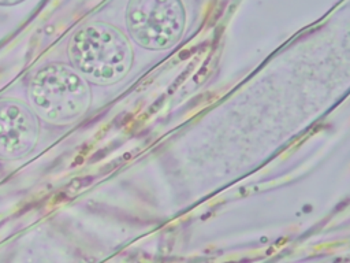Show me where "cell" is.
<instances>
[{
    "mask_svg": "<svg viewBox=\"0 0 350 263\" xmlns=\"http://www.w3.org/2000/svg\"><path fill=\"white\" fill-rule=\"evenodd\" d=\"M23 0H0V5H15L22 3Z\"/></svg>",
    "mask_w": 350,
    "mask_h": 263,
    "instance_id": "5",
    "label": "cell"
},
{
    "mask_svg": "<svg viewBox=\"0 0 350 263\" xmlns=\"http://www.w3.org/2000/svg\"><path fill=\"white\" fill-rule=\"evenodd\" d=\"M126 25L139 45L164 49L179 40L185 25V11L180 0H130Z\"/></svg>",
    "mask_w": 350,
    "mask_h": 263,
    "instance_id": "3",
    "label": "cell"
},
{
    "mask_svg": "<svg viewBox=\"0 0 350 263\" xmlns=\"http://www.w3.org/2000/svg\"><path fill=\"white\" fill-rule=\"evenodd\" d=\"M68 59L88 81L100 85L122 79L133 63V51L123 33L104 22L82 25L68 41Z\"/></svg>",
    "mask_w": 350,
    "mask_h": 263,
    "instance_id": "1",
    "label": "cell"
},
{
    "mask_svg": "<svg viewBox=\"0 0 350 263\" xmlns=\"http://www.w3.org/2000/svg\"><path fill=\"white\" fill-rule=\"evenodd\" d=\"M40 134L38 116L31 107L16 99L0 100V158L21 159L36 145Z\"/></svg>",
    "mask_w": 350,
    "mask_h": 263,
    "instance_id": "4",
    "label": "cell"
},
{
    "mask_svg": "<svg viewBox=\"0 0 350 263\" xmlns=\"http://www.w3.org/2000/svg\"><path fill=\"white\" fill-rule=\"evenodd\" d=\"M29 99L37 116L55 125H66L86 112L90 104V89L74 67L51 63L33 75Z\"/></svg>",
    "mask_w": 350,
    "mask_h": 263,
    "instance_id": "2",
    "label": "cell"
}]
</instances>
